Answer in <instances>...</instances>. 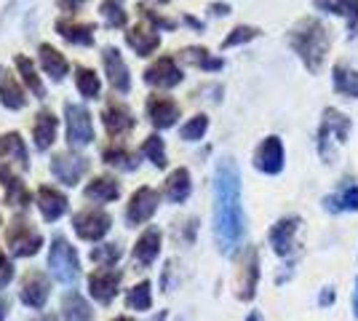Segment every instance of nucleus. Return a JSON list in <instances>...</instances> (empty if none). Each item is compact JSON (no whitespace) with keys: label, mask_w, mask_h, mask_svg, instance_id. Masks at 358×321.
Wrapping results in <instances>:
<instances>
[{"label":"nucleus","mask_w":358,"mask_h":321,"mask_svg":"<svg viewBox=\"0 0 358 321\" xmlns=\"http://www.w3.org/2000/svg\"><path fill=\"white\" fill-rule=\"evenodd\" d=\"M241 174L233 158H222L214 171V238L222 255H233L243 238Z\"/></svg>","instance_id":"1"},{"label":"nucleus","mask_w":358,"mask_h":321,"mask_svg":"<svg viewBox=\"0 0 358 321\" xmlns=\"http://www.w3.org/2000/svg\"><path fill=\"white\" fill-rule=\"evenodd\" d=\"M289 43L294 46V51L302 57L305 67L310 73L321 70L324 57H327L329 51V35H327V27L321 22H313V19L299 22L297 27L292 30V35H289Z\"/></svg>","instance_id":"2"},{"label":"nucleus","mask_w":358,"mask_h":321,"mask_svg":"<svg viewBox=\"0 0 358 321\" xmlns=\"http://www.w3.org/2000/svg\"><path fill=\"white\" fill-rule=\"evenodd\" d=\"M48 268H51V276L64 284V287H75V281L80 278V260H78V252L67 244L62 236H57L51 241V249H48Z\"/></svg>","instance_id":"3"},{"label":"nucleus","mask_w":358,"mask_h":321,"mask_svg":"<svg viewBox=\"0 0 358 321\" xmlns=\"http://www.w3.org/2000/svg\"><path fill=\"white\" fill-rule=\"evenodd\" d=\"M6 244H8V252L14 257H32V255L41 252L43 236H41V230L35 228L30 220L16 217L14 222L8 225V230H6Z\"/></svg>","instance_id":"4"},{"label":"nucleus","mask_w":358,"mask_h":321,"mask_svg":"<svg viewBox=\"0 0 358 321\" xmlns=\"http://www.w3.org/2000/svg\"><path fill=\"white\" fill-rule=\"evenodd\" d=\"M64 115H67V142H70V150H80L94 142V121H91V113L83 105H73L67 102L64 105Z\"/></svg>","instance_id":"5"},{"label":"nucleus","mask_w":358,"mask_h":321,"mask_svg":"<svg viewBox=\"0 0 358 321\" xmlns=\"http://www.w3.org/2000/svg\"><path fill=\"white\" fill-rule=\"evenodd\" d=\"M110 228H113V217L105 209L91 206V209H83L73 217V230L83 241H99L110 233Z\"/></svg>","instance_id":"6"},{"label":"nucleus","mask_w":358,"mask_h":321,"mask_svg":"<svg viewBox=\"0 0 358 321\" xmlns=\"http://www.w3.org/2000/svg\"><path fill=\"white\" fill-rule=\"evenodd\" d=\"M86 169H89V161L83 155L73 153V150L57 153L51 158V174H54V180L67 185V187H75V185L80 183V177L86 174Z\"/></svg>","instance_id":"7"},{"label":"nucleus","mask_w":358,"mask_h":321,"mask_svg":"<svg viewBox=\"0 0 358 321\" xmlns=\"http://www.w3.org/2000/svg\"><path fill=\"white\" fill-rule=\"evenodd\" d=\"M158 204H161V196H158V190H152V187H136L131 201H129V206H126V222L136 228V225H145L152 214L158 212Z\"/></svg>","instance_id":"8"},{"label":"nucleus","mask_w":358,"mask_h":321,"mask_svg":"<svg viewBox=\"0 0 358 321\" xmlns=\"http://www.w3.org/2000/svg\"><path fill=\"white\" fill-rule=\"evenodd\" d=\"M48 292H51V284H48L45 273H41V271H27V273L22 276L19 297H22V303L27 308L41 311L45 306V300H48Z\"/></svg>","instance_id":"9"},{"label":"nucleus","mask_w":358,"mask_h":321,"mask_svg":"<svg viewBox=\"0 0 358 321\" xmlns=\"http://www.w3.org/2000/svg\"><path fill=\"white\" fill-rule=\"evenodd\" d=\"M120 278L123 273L120 271H113V268H99V271H94L89 276V292L91 297L96 300V303H113V297L118 294V287H120Z\"/></svg>","instance_id":"10"},{"label":"nucleus","mask_w":358,"mask_h":321,"mask_svg":"<svg viewBox=\"0 0 358 321\" xmlns=\"http://www.w3.org/2000/svg\"><path fill=\"white\" fill-rule=\"evenodd\" d=\"M102 121H105V129L110 137H123V134H129L131 129H134V113L129 110V107L118 102V99H110L102 110Z\"/></svg>","instance_id":"11"},{"label":"nucleus","mask_w":358,"mask_h":321,"mask_svg":"<svg viewBox=\"0 0 358 321\" xmlns=\"http://www.w3.org/2000/svg\"><path fill=\"white\" fill-rule=\"evenodd\" d=\"M145 83L155 86V89H174L182 83V70L177 67L174 57H161L145 70Z\"/></svg>","instance_id":"12"},{"label":"nucleus","mask_w":358,"mask_h":321,"mask_svg":"<svg viewBox=\"0 0 358 321\" xmlns=\"http://www.w3.org/2000/svg\"><path fill=\"white\" fill-rule=\"evenodd\" d=\"M102 62H105V73H107L110 86H113L118 94L129 92V89H131V76H129V67H126V62H123L118 48L105 46V51H102Z\"/></svg>","instance_id":"13"},{"label":"nucleus","mask_w":358,"mask_h":321,"mask_svg":"<svg viewBox=\"0 0 358 321\" xmlns=\"http://www.w3.org/2000/svg\"><path fill=\"white\" fill-rule=\"evenodd\" d=\"M299 217H284V220H278L273 228H270L268 238H270V246H273V252L275 255H292V249H294V236H297L299 230Z\"/></svg>","instance_id":"14"},{"label":"nucleus","mask_w":358,"mask_h":321,"mask_svg":"<svg viewBox=\"0 0 358 321\" xmlns=\"http://www.w3.org/2000/svg\"><path fill=\"white\" fill-rule=\"evenodd\" d=\"M254 166L265 174H278L284 169V145L278 137H268L254 153Z\"/></svg>","instance_id":"15"},{"label":"nucleus","mask_w":358,"mask_h":321,"mask_svg":"<svg viewBox=\"0 0 358 321\" xmlns=\"http://www.w3.org/2000/svg\"><path fill=\"white\" fill-rule=\"evenodd\" d=\"M0 183L6 187V201H8V206H14V209L22 212V209H27L32 204V193L14 174V169L6 166V164H0Z\"/></svg>","instance_id":"16"},{"label":"nucleus","mask_w":358,"mask_h":321,"mask_svg":"<svg viewBox=\"0 0 358 321\" xmlns=\"http://www.w3.org/2000/svg\"><path fill=\"white\" fill-rule=\"evenodd\" d=\"M145 110H148V118L155 129H169V126H174L177 118H179L177 102H174V99H169V97H158V94H155V97H150Z\"/></svg>","instance_id":"17"},{"label":"nucleus","mask_w":358,"mask_h":321,"mask_svg":"<svg viewBox=\"0 0 358 321\" xmlns=\"http://www.w3.org/2000/svg\"><path fill=\"white\" fill-rule=\"evenodd\" d=\"M57 129H59V118L51 110H38L35 121H32V139L38 150H48L57 139Z\"/></svg>","instance_id":"18"},{"label":"nucleus","mask_w":358,"mask_h":321,"mask_svg":"<svg viewBox=\"0 0 358 321\" xmlns=\"http://www.w3.org/2000/svg\"><path fill=\"white\" fill-rule=\"evenodd\" d=\"M67 204H70L67 196L57 187H51V185H43L38 190V209H41L45 222H57L62 214L67 212Z\"/></svg>","instance_id":"19"},{"label":"nucleus","mask_w":358,"mask_h":321,"mask_svg":"<svg viewBox=\"0 0 358 321\" xmlns=\"http://www.w3.org/2000/svg\"><path fill=\"white\" fill-rule=\"evenodd\" d=\"M161 230L158 228H148L139 238H136L134 244V262L139 268H150L152 262L158 260V255H161Z\"/></svg>","instance_id":"20"},{"label":"nucleus","mask_w":358,"mask_h":321,"mask_svg":"<svg viewBox=\"0 0 358 321\" xmlns=\"http://www.w3.org/2000/svg\"><path fill=\"white\" fill-rule=\"evenodd\" d=\"M0 158L14 161L22 171L30 169V153H27V145H24V139H22L19 131H6V134H0Z\"/></svg>","instance_id":"21"},{"label":"nucleus","mask_w":358,"mask_h":321,"mask_svg":"<svg viewBox=\"0 0 358 321\" xmlns=\"http://www.w3.org/2000/svg\"><path fill=\"white\" fill-rule=\"evenodd\" d=\"M257 281H259V262H257V249L246 252V260L241 265L238 273V300L249 303L257 294Z\"/></svg>","instance_id":"22"},{"label":"nucleus","mask_w":358,"mask_h":321,"mask_svg":"<svg viewBox=\"0 0 358 321\" xmlns=\"http://www.w3.org/2000/svg\"><path fill=\"white\" fill-rule=\"evenodd\" d=\"M324 115H327V118H324V126H321V131H318V148H321V150L327 148L329 139L345 142V139H348V131H350V121L345 118L343 113L327 110Z\"/></svg>","instance_id":"23"},{"label":"nucleus","mask_w":358,"mask_h":321,"mask_svg":"<svg viewBox=\"0 0 358 321\" xmlns=\"http://www.w3.org/2000/svg\"><path fill=\"white\" fill-rule=\"evenodd\" d=\"M0 102H3V107H8V110H22V107L27 105L24 89L19 86V80L3 64H0Z\"/></svg>","instance_id":"24"},{"label":"nucleus","mask_w":358,"mask_h":321,"mask_svg":"<svg viewBox=\"0 0 358 321\" xmlns=\"http://www.w3.org/2000/svg\"><path fill=\"white\" fill-rule=\"evenodd\" d=\"M38 54H41V67H43L45 76L51 78L54 83L64 80V76L70 73V64H67V59H64V54H62V51H57L51 43H41Z\"/></svg>","instance_id":"25"},{"label":"nucleus","mask_w":358,"mask_h":321,"mask_svg":"<svg viewBox=\"0 0 358 321\" xmlns=\"http://www.w3.org/2000/svg\"><path fill=\"white\" fill-rule=\"evenodd\" d=\"M57 32L67 43L73 46H94V24H83V22H70V19H59L57 22Z\"/></svg>","instance_id":"26"},{"label":"nucleus","mask_w":358,"mask_h":321,"mask_svg":"<svg viewBox=\"0 0 358 321\" xmlns=\"http://www.w3.org/2000/svg\"><path fill=\"white\" fill-rule=\"evenodd\" d=\"M86 199L94 201V204H110V201L120 199V183L113 180V177H94L89 185H86Z\"/></svg>","instance_id":"27"},{"label":"nucleus","mask_w":358,"mask_h":321,"mask_svg":"<svg viewBox=\"0 0 358 321\" xmlns=\"http://www.w3.org/2000/svg\"><path fill=\"white\" fill-rule=\"evenodd\" d=\"M190 171L185 166L174 169L171 174H169V180H166V199L171 201V204H185L187 196H190Z\"/></svg>","instance_id":"28"},{"label":"nucleus","mask_w":358,"mask_h":321,"mask_svg":"<svg viewBox=\"0 0 358 321\" xmlns=\"http://www.w3.org/2000/svg\"><path fill=\"white\" fill-rule=\"evenodd\" d=\"M126 43L134 48L136 57H150L155 48L161 46V35L152 30H145V27H131L126 32Z\"/></svg>","instance_id":"29"},{"label":"nucleus","mask_w":358,"mask_h":321,"mask_svg":"<svg viewBox=\"0 0 358 321\" xmlns=\"http://www.w3.org/2000/svg\"><path fill=\"white\" fill-rule=\"evenodd\" d=\"M62 316H64V321H91L94 311L78 292H67L62 297Z\"/></svg>","instance_id":"30"},{"label":"nucleus","mask_w":358,"mask_h":321,"mask_svg":"<svg viewBox=\"0 0 358 321\" xmlns=\"http://www.w3.org/2000/svg\"><path fill=\"white\" fill-rule=\"evenodd\" d=\"M102 161H105L107 166L120 169V171H134L139 166L136 155L129 148H123V145H110V148H105L102 150Z\"/></svg>","instance_id":"31"},{"label":"nucleus","mask_w":358,"mask_h":321,"mask_svg":"<svg viewBox=\"0 0 358 321\" xmlns=\"http://www.w3.org/2000/svg\"><path fill=\"white\" fill-rule=\"evenodd\" d=\"M14 62H16V70H19V76H22V80H24V86H27V89H30V92L35 94L38 99H43L45 89H43V80H41V76L35 73V64H32V62L27 59L24 54H19Z\"/></svg>","instance_id":"32"},{"label":"nucleus","mask_w":358,"mask_h":321,"mask_svg":"<svg viewBox=\"0 0 358 321\" xmlns=\"http://www.w3.org/2000/svg\"><path fill=\"white\" fill-rule=\"evenodd\" d=\"M75 86H78V92H80L83 99H96L99 92H102L99 78H96V73L89 70V67H78V70H75Z\"/></svg>","instance_id":"33"},{"label":"nucleus","mask_w":358,"mask_h":321,"mask_svg":"<svg viewBox=\"0 0 358 321\" xmlns=\"http://www.w3.org/2000/svg\"><path fill=\"white\" fill-rule=\"evenodd\" d=\"M334 92L345 94V97H358V73L348 70L345 64L334 67Z\"/></svg>","instance_id":"34"},{"label":"nucleus","mask_w":358,"mask_h":321,"mask_svg":"<svg viewBox=\"0 0 358 321\" xmlns=\"http://www.w3.org/2000/svg\"><path fill=\"white\" fill-rule=\"evenodd\" d=\"M126 306L131 308V311H150V306H152L150 281H139L136 287L129 290V294H126Z\"/></svg>","instance_id":"35"},{"label":"nucleus","mask_w":358,"mask_h":321,"mask_svg":"<svg viewBox=\"0 0 358 321\" xmlns=\"http://www.w3.org/2000/svg\"><path fill=\"white\" fill-rule=\"evenodd\" d=\"M182 59L195 64V67H203V70H220L222 67V59H214V57H209L206 48H198V46L185 48L182 51Z\"/></svg>","instance_id":"36"},{"label":"nucleus","mask_w":358,"mask_h":321,"mask_svg":"<svg viewBox=\"0 0 358 321\" xmlns=\"http://www.w3.org/2000/svg\"><path fill=\"white\" fill-rule=\"evenodd\" d=\"M142 155H148L150 164L158 169L166 166V148H164V139L158 134H150L145 142H142Z\"/></svg>","instance_id":"37"},{"label":"nucleus","mask_w":358,"mask_h":321,"mask_svg":"<svg viewBox=\"0 0 358 321\" xmlns=\"http://www.w3.org/2000/svg\"><path fill=\"white\" fill-rule=\"evenodd\" d=\"M329 212H340V209H348V212H358V185H350V187H345L343 196H337V199H327Z\"/></svg>","instance_id":"38"},{"label":"nucleus","mask_w":358,"mask_h":321,"mask_svg":"<svg viewBox=\"0 0 358 321\" xmlns=\"http://www.w3.org/2000/svg\"><path fill=\"white\" fill-rule=\"evenodd\" d=\"M123 257V249L118 244H102V246H94L91 249V262L102 265V268H110Z\"/></svg>","instance_id":"39"},{"label":"nucleus","mask_w":358,"mask_h":321,"mask_svg":"<svg viewBox=\"0 0 358 321\" xmlns=\"http://www.w3.org/2000/svg\"><path fill=\"white\" fill-rule=\"evenodd\" d=\"M206 129H209V118L206 115H193L190 121L179 129V137L185 139V142H198L206 134Z\"/></svg>","instance_id":"40"},{"label":"nucleus","mask_w":358,"mask_h":321,"mask_svg":"<svg viewBox=\"0 0 358 321\" xmlns=\"http://www.w3.org/2000/svg\"><path fill=\"white\" fill-rule=\"evenodd\" d=\"M99 11L105 16L107 27H126V11H123V6L118 0H102Z\"/></svg>","instance_id":"41"},{"label":"nucleus","mask_w":358,"mask_h":321,"mask_svg":"<svg viewBox=\"0 0 358 321\" xmlns=\"http://www.w3.org/2000/svg\"><path fill=\"white\" fill-rule=\"evenodd\" d=\"M257 35H259V30H257V27L238 24V27H236V30L230 32V35L222 41V48H233V46H241V43H249V41H254Z\"/></svg>","instance_id":"42"},{"label":"nucleus","mask_w":358,"mask_h":321,"mask_svg":"<svg viewBox=\"0 0 358 321\" xmlns=\"http://www.w3.org/2000/svg\"><path fill=\"white\" fill-rule=\"evenodd\" d=\"M136 11H139V14L145 16L148 22H152L155 27H164V30H171V27H174V22H171V19H166V16L155 14V11H152V8H148V6H139Z\"/></svg>","instance_id":"43"},{"label":"nucleus","mask_w":358,"mask_h":321,"mask_svg":"<svg viewBox=\"0 0 358 321\" xmlns=\"http://www.w3.org/2000/svg\"><path fill=\"white\" fill-rule=\"evenodd\" d=\"M11 278H14V265H11L8 257L0 252V287H6Z\"/></svg>","instance_id":"44"},{"label":"nucleus","mask_w":358,"mask_h":321,"mask_svg":"<svg viewBox=\"0 0 358 321\" xmlns=\"http://www.w3.org/2000/svg\"><path fill=\"white\" fill-rule=\"evenodd\" d=\"M334 14L358 16V0H337V8H334Z\"/></svg>","instance_id":"45"},{"label":"nucleus","mask_w":358,"mask_h":321,"mask_svg":"<svg viewBox=\"0 0 358 321\" xmlns=\"http://www.w3.org/2000/svg\"><path fill=\"white\" fill-rule=\"evenodd\" d=\"M57 6L64 14H75V11H80L86 6V0H57Z\"/></svg>","instance_id":"46"},{"label":"nucleus","mask_w":358,"mask_h":321,"mask_svg":"<svg viewBox=\"0 0 358 321\" xmlns=\"http://www.w3.org/2000/svg\"><path fill=\"white\" fill-rule=\"evenodd\" d=\"M209 11L214 16H224V14H230V6H224V3H211Z\"/></svg>","instance_id":"47"},{"label":"nucleus","mask_w":358,"mask_h":321,"mask_svg":"<svg viewBox=\"0 0 358 321\" xmlns=\"http://www.w3.org/2000/svg\"><path fill=\"white\" fill-rule=\"evenodd\" d=\"M8 311H11V300L0 294V321H3L6 316H8Z\"/></svg>","instance_id":"48"},{"label":"nucleus","mask_w":358,"mask_h":321,"mask_svg":"<svg viewBox=\"0 0 358 321\" xmlns=\"http://www.w3.org/2000/svg\"><path fill=\"white\" fill-rule=\"evenodd\" d=\"M331 300H334V292H331V290H327L324 294H321V306H329Z\"/></svg>","instance_id":"49"},{"label":"nucleus","mask_w":358,"mask_h":321,"mask_svg":"<svg viewBox=\"0 0 358 321\" xmlns=\"http://www.w3.org/2000/svg\"><path fill=\"white\" fill-rule=\"evenodd\" d=\"M353 316L358 319V281H356V292H353Z\"/></svg>","instance_id":"50"},{"label":"nucleus","mask_w":358,"mask_h":321,"mask_svg":"<svg viewBox=\"0 0 358 321\" xmlns=\"http://www.w3.org/2000/svg\"><path fill=\"white\" fill-rule=\"evenodd\" d=\"M185 22H187V24H193L195 30H201V27H203V24H201L198 19H193V16H185Z\"/></svg>","instance_id":"51"},{"label":"nucleus","mask_w":358,"mask_h":321,"mask_svg":"<svg viewBox=\"0 0 358 321\" xmlns=\"http://www.w3.org/2000/svg\"><path fill=\"white\" fill-rule=\"evenodd\" d=\"M30 321H59V319L51 316V313H45V316H35V319H30Z\"/></svg>","instance_id":"52"},{"label":"nucleus","mask_w":358,"mask_h":321,"mask_svg":"<svg viewBox=\"0 0 358 321\" xmlns=\"http://www.w3.org/2000/svg\"><path fill=\"white\" fill-rule=\"evenodd\" d=\"M246 321H265L262 319V313H259V311H252V313H249V319Z\"/></svg>","instance_id":"53"},{"label":"nucleus","mask_w":358,"mask_h":321,"mask_svg":"<svg viewBox=\"0 0 358 321\" xmlns=\"http://www.w3.org/2000/svg\"><path fill=\"white\" fill-rule=\"evenodd\" d=\"M166 316H169L166 311H158V316H152V319H150V321H166Z\"/></svg>","instance_id":"54"},{"label":"nucleus","mask_w":358,"mask_h":321,"mask_svg":"<svg viewBox=\"0 0 358 321\" xmlns=\"http://www.w3.org/2000/svg\"><path fill=\"white\" fill-rule=\"evenodd\" d=\"M113 321H134V319H129V316H118V319H113Z\"/></svg>","instance_id":"55"},{"label":"nucleus","mask_w":358,"mask_h":321,"mask_svg":"<svg viewBox=\"0 0 358 321\" xmlns=\"http://www.w3.org/2000/svg\"><path fill=\"white\" fill-rule=\"evenodd\" d=\"M158 3H169V0H158Z\"/></svg>","instance_id":"56"}]
</instances>
